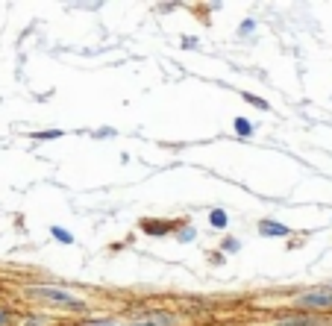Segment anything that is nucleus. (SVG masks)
<instances>
[{
	"instance_id": "1",
	"label": "nucleus",
	"mask_w": 332,
	"mask_h": 326,
	"mask_svg": "<svg viewBox=\"0 0 332 326\" xmlns=\"http://www.w3.org/2000/svg\"><path fill=\"white\" fill-rule=\"evenodd\" d=\"M27 297H36L44 303H56V306H68V309H85V303H80L71 291H62V288H50V285H33L27 288Z\"/></svg>"
},
{
	"instance_id": "2",
	"label": "nucleus",
	"mask_w": 332,
	"mask_h": 326,
	"mask_svg": "<svg viewBox=\"0 0 332 326\" xmlns=\"http://www.w3.org/2000/svg\"><path fill=\"white\" fill-rule=\"evenodd\" d=\"M297 306H306V309H332V291L329 288H312L294 297Z\"/></svg>"
},
{
	"instance_id": "3",
	"label": "nucleus",
	"mask_w": 332,
	"mask_h": 326,
	"mask_svg": "<svg viewBox=\"0 0 332 326\" xmlns=\"http://www.w3.org/2000/svg\"><path fill=\"white\" fill-rule=\"evenodd\" d=\"M259 232L265 235V238H285V235H288V226H282V223H276V221H262Z\"/></svg>"
},
{
	"instance_id": "4",
	"label": "nucleus",
	"mask_w": 332,
	"mask_h": 326,
	"mask_svg": "<svg viewBox=\"0 0 332 326\" xmlns=\"http://www.w3.org/2000/svg\"><path fill=\"white\" fill-rule=\"evenodd\" d=\"M130 326H174V317H171V315H156V317H138V320H132Z\"/></svg>"
},
{
	"instance_id": "5",
	"label": "nucleus",
	"mask_w": 332,
	"mask_h": 326,
	"mask_svg": "<svg viewBox=\"0 0 332 326\" xmlns=\"http://www.w3.org/2000/svg\"><path fill=\"white\" fill-rule=\"evenodd\" d=\"M276 326H320L315 317H309V315H300V317H285V320H279Z\"/></svg>"
},
{
	"instance_id": "6",
	"label": "nucleus",
	"mask_w": 332,
	"mask_h": 326,
	"mask_svg": "<svg viewBox=\"0 0 332 326\" xmlns=\"http://www.w3.org/2000/svg\"><path fill=\"white\" fill-rule=\"evenodd\" d=\"M209 223H212L215 229H226L229 218H226V212H224V209H212V212H209Z\"/></svg>"
},
{
	"instance_id": "7",
	"label": "nucleus",
	"mask_w": 332,
	"mask_h": 326,
	"mask_svg": "<svg viewBox=\"0 0 332 326\" xmlns=\"http://www.w3.org/2000/svg\"><path fill=\"white\" fill-rule=\"evenodd\" d=\"M232 127H235V132L241 135V138H247V135H253V124H250L247 118H235V124H232Z\"/></svg>"
},
{
	"instance_id": "8",
	"label": "nucleus",
	"mask_w": 332,
	"mask_h": 326,
	"mask_svg": "<svg viewBox=\"0 0 332 326\" xmlns=\"http://www.w3.org/2000/svg\"><path fill=\"white\" fill-rule=\"evenodd\" d=\"M50 235H53L59 244H74V235H71V232H65L62 226H50Z\"/></svg>"
},
{
	"instance_id": "9",
	"label": "nucleus",
	"mask_w": 332,
	"mask_h": 326,
	"mask_svg": "<svg viewBox=\"0 0 332 326\" xmlns=\"http://www.w3.org/2000/svg\"><path fill=\"white\" fill-rule=\"evenodd\" d=\"M221 250H226V253H235V250H241V241H238V238H224Z\"/></svg>"
},
{
	"instance_id": "10",
	"label": "nucleus",
	"mask_w": 332,
	"mask_h": 326,
	"mask_svg": "<svg viewBox=\"0 0 332 326\" xmlns=\"http://www.w3.org/2000/svg\"><path fill=\"white\" fill-rule=\"evenodd\" d=\"M177 238L179 241H194V238H197V229H194V226H185V229H179Z\"/></svg>"
},
{
	"instance_id": "11",
	"label": "nucleus",
	"mask_w": 332,
	"mask_h": 326,
	"mask_svg": "<svg viewBox=\"0 0 332 326\" xmlns=\"http://www.w3.org/2000/svg\"><path fill=\"white\" fill-rule=\"evenodd\" d=\"M85 326H121L118 320H88Z\"/></svg>"
},
{
	"instance_id": "12",
	"label": "nucleus",
	"mask_w": 332,
	"mask_h": 326,
	"mask_svg": "<svg viewBox=\"0 0 332 326\" xmlns=\"http://www.w3.org/2000/svg\"><path fill=\"white\" fill-rule=\"evenodd\" d=\"M256 30V21H244L241 24V33H253Z\"/></svg>"
},
{
	"instance_id": "13",
	"label": "nucleus",
	"mask_w": 332,
	"mask_h": 326,
	"mask_svg": "<svg viewBox=\"0 0 332 326\" xmlns=\"http://www.w3.org/2000/svg\"><path fill=\"white\" fill-rule=\"evenodd\" d=\"M24 326H41V323H38V317H30V320H27Z\"/></svg>"
},
{
	"instance_id": "14",
	"label": "nucleus",
	"mask_w": 332,
	"mask_h": 326,
	"mask_svg": "<svg viewBox=\"0 0 332 326\" xmlns=\"http://www.w3.org/2000/svg\"><path fill=\"white\" fill-rule=\"evenodd\" d=\"M6 317H9L6 312H0V326H6Z\"/></svg>"
}]
</instances>
